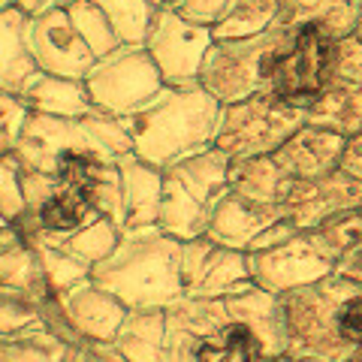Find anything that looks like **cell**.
<instances>
[{"mask_svg":"<svg viewBox=\"0 0 362 362\" xmlns=\"http://www.w3.org/2000/svg\"><path fill=\"white\" fill-rule=\"evenodd\" d=\"M290 350L275 293L251 287L230 299H178L166 308L163 362H266Z\"/></svg>","mask_w":362,"mask_h":362,"instance_id":"1","label":"cell"},{"mask_svg":"<svg viewBox=\"0 0 362 362\" xmlns=\"http://www.w3.org/2000/svg\"><path fill=\"white\" fill-rule=\"evenodd\" d=\"M16 154L28 169L52 173L85 187L103 163H118L124 154H133V136L127 118L100 109L85 118L30 115Z\"/></svg>","mask_w":362,"mask_h":362,"instance_id":"2","label":"cell"},{"mask_svg":"<svg viewBox=\"0 0 362 362\" xmlns=\"http://www.w3.org/2000/svg\"><path fill=\"white\" fill-rule=\"evenodd\" d=\"M223 103L202 85H166L145 109L127 118L133 154L157 169L187 160L218 139Z\"/></svg>","mask_w":362,"mask_h":362,"instance_id":"3","label":"cell"},{"mask_svg":"<svg viewBox=\"0 0 362 362\" xmlns=\"http://www.w3.org/2000/svg\"><path fill=\"white\" fill-rule=\"evenodd\" d=\"M181 247L185 242L160 226L124 230L118 247L90 272V281L127 308H169L185 299Z\"/></svg>","mask_w":362,"mask_h":362,"instance_id":"4","label":"cell"},{"mask_svg":"<svg viewBox=\"0 0 362 362\" xmlns=\"http://www.w3.org/2000/svg\"><path fill=\"white\" fill-rule=\"evenodd\" d=\"M230 166L233 157L218 145L166 166L157 226L181 242L206 235L214 209L230 190Z\"/></svg>","mask_w":362,"mask_h":362,"instance_id":"5","label":"cell"},{"mask_svg":"<svg viewBox=\"0 0 362 362\" xmlns=\"http://www.w3.org/2000/svg\"><path fill=\"white\" fill-rule=\"evenodd\" d=\"M356 290V281L332 272L329 278L314 281L308 287H296L281 293V308L290 335L287 356H314L326 362H341L354 354V347L344 341L338 311L344 299Z\"/></svg>","mask_w":362,"mask_h":362,"instance_id":"6","label":"cell"},{"mask_svg":"<svg viewBox=\"0 0 362 362\" xmlns=\"http://www.w3.org/2000/svg\"><path fill=\"white\" fill-rule=\"evenodd\" d=\"M290 28H269L259 37L247 40H214L202 61L199 85L209 90L223 106L239 103L254 94H266L272 82V70L281 58V52L293 40Z\"/></svg>","mask_w":362,"mask_h":362,"instance_id":"7","label":"cell"},{"mask_svg":"<svg viewBox=\"0 0 362 362\" xmlns=\"http://www.w3.org/2000/svg\"><path fill=\"white\" fill-rule=\"evenodd\" d=\"M25 214L13 223L18 235L30 245L54 247L70 233L82 230L90 221L103 218L90 202L88 190L52 173L25 166Z\"/></svg>","mask_w":362,"mask_h":362,"instance_id":"8","label":"cell"},{"mask_svg":"<svg viewBox=\"0 0 362 362\" xmlns=\"http://www.w3.org/2000/svg\"><path fill=\"white\" fill-rule=\"evenodd\" d=\"M305 124V109L287 103L275 94H254L239 103L223 106L218 139L214 145L230 154L233 160L242 157H269L284 145Z\"/></svg>","mask_w":362,"mask_h":362,"instance_id":"9","label":"cell"},{"mask_svg":"<svg viewBox=\"0 0 362 362\" xmlns=\"http://www.w3.org/2000/svg\"><path fill=\"white\" fill-rule=\"evenodd\" d=\"M85 85L94 106L118 118L136 115L166 88L145 45H121L106 58H100L85 76Z\"/></svg>","mask_w":362,"mask_h":362,"instance_id":"10","label":"cell"},{"mask_svg":"<svg viewBox=\"0 0 362 362\" xmlns=\"http://www.w3.org/2000/svg\"><path fill=\"white\" fill-rule=\"evenodd\" d=\"M127 311L130 308L118 296H112L109 290L88 278L45 302L40 308V320L66 344L78 347L88 341H112Z\"/></svg>","mask_w":362,"mask_h":362,"instance_id":"11","label":"cell"},{"mask_svg":"<svg viewBox=\"0 0 362 362\" xmlns=\"http://www.w3.org/2000/svg\"><path fill=\"white\" fill-rule=\"evenodd\" d=\"M211 42L214 33L209 25H197V21L178 16L173 6H157V16L142 45L148 49L166 85L187 88L199 85V70Z\"/></svg>","mask_w":362,"mask_h":362,"instance_id":"12","label":"cell"},{"mask_svg":"<svg viewBox=\"0 0 362 362\" xmlns=\"http://www.w3.org/2000/svg\"><path fill=\"white\" fill-rule=\"evenodd\" d=\"M332 54L335 40L317 28H299L272 70L269 94L287 103L308 106L332 82Z\"/></svg>","mask_w":362,"mask_h":362,"instance_id":"13","label":"cell"},{"mask_svg":"<svg viewBox=\"0 0 362 362\" xmlns=\"http://www.w3.org/2000/svg\"><path fill=\"white\" fill-rule=\"evenodd\" d=\"M181 275L187 299H230L254 284L247 254L211 242L209 235L190 239L181 247Z\"/></svg>","mask_w":362,"mask_h":362,"instance_id":"14","label":"cell"},{"mask_svg":"<svg viewBox=\"0 0 362 362\" xmlns=\"http://www.w3.org/2000/svg\"><path fill=\"white\" fill-rule=\"evenodd\" d=\"M247 266H251L254 284L275 296L296 287H308L335 272V263L311 242L308 233H293L284 242L251 251Z\"/></svg>","mask_w":362,"mask_h":362,"instance_id":"15","label":"cell"},{"mask_svg":"<svg viewBox=\"0 0 362 362\" xmlns=\"http://www.w3.org/2000/svg\"><path fill=\"white\" fill-rule=\"evenodd\" d=\"M293 233H302V230H296L278 206H263V202L245 199L239 194H233V190H226V197L218 202L206 230L211 242L235 247V251H245V254L269 247L275 242H284Z\"/></svg>","mask_w":362,"mask_h":362,"instance_id":"16","label":"cell"},{"mask_svg":"<svg viewBox=\"0 0 362 362\" xmlns=\"http://www.w3.org/2000/svg\"><path fill=\"white\" fill-rule=\"evenodd\" d=\"M28 45L42 73L85 78L97 64L94 52L76 30L66 9H45V13L28 16Z\"/></svg>","mask_w":362,"mask_h":362,"instance_id":"17","label":"cell"},{"mask_svg":"<svg viewBox=\"0 0 362 362\" xmlns=\"http://www.w3.org/2000/svg\"><path fill=\"white\" fill-rule=\"evenodd\" d=\"M359 206H362V185L354 175H347L344 169H335V173L323 178L293 181L284 202H281V211L296 230L305 233L338 211Z\"/></svg>","mask_w":362,"mask_h":362,"instance_id":"18","label":"cell"},{"mask_svg":"<svg viewBox=\"0 0 362 362\" xmlns=\"http://www.w3.org/2000/svg\"><path fill=\"white\" fill-rule=\"evenodd\" d=\"M0 293L28 302L33 308H42L49 299L58 296L40 247L21 239L13 223L0 230Z\"/></svg>","mask_w":362,"mask_h":362,"instance_id":"19","label":"cell"},{"mask_svg":"<svg viewBox=\"0 0 362 362\" xmlns=\"http://www.w3.org/2000/svg\"><path fill=\"white\" fill-rule=\"evenodd\" d=\"M344 145H347L344 136L314 127V124H302L272 157L293 181H311L329 175L341 166Z\"/></svg>","mask_w":362,"mask_h":362,"instance_id":"20","label":"cell"},{"mask_svg":"<svg viewBox=\"0 0 362 362\" xmlns=\"http://www.w3.org/2000/svg\"><path fill=\"white\" fill-rule=\"evenodd\" d=\"M121 169V211L124 230L157 226L163 199V169L145 163L136 154H124L118 160Z\"/></svg>","mask_w":362,"mask_h":362,"instance_id":"21","label":"cell"},{"mask_svg":"<svg viewBox=\"0 0 362 362\" xmlns=\"http://www.w3.org/2000/svg\"><path fill=\"white\" fill-rule=\"evenodd\" d=\"M21 100H25L30 115H52V118H85L97 109L85 78L54 76L42 70L21 90Z\"/></svg>","mask_w":362,"mask_h":362,"instance_id":"22","label":"cell"},{"mask_svg":"<svg viewBox=\"0 0 362 362\" xmlns=\"http://www.w3.org/2000/svg\"><path fill=\"white\" fill-rule=\"evenodd\" d=\"M362 9L354 0H278V18L275 25L299 30V28H317L326 37L341 40L356 30Z\"/></svg>","mask_w":362,"mask_h":362,"instance_id":"23","label":"cell"},{"mask_svg":"<svg viewBox=\"0 0 362 362\" xmlns=\"http://www.w3.org/2000/svg\"><path fill=\"white\" fill-rule=\"evenodd\" d=\"M37 73L40 66L28 45V13L9 6L0 13V90L21 97Z\"/></svg>","mask_w":362,"mask_h":362,"instance_id":"24","label":"cell"},{"mask_svg":"<svg viewBox=\"0 0 362 362\" xmlns=\"http://www.w3.org/2000/svg\"><path fill=\"white\" fill-rule=\"evenodd\" d=\"M112 341L127 362H163L166 308H130Z\"/></svg>","mask_w":362,"mask_h":362,"instance_id":"25","label":"cell"},{"mask_svg":"<svg viewBox=\"0 0 362 362\" xmlns=\"http://www.w3.org/2000/svg\"><path fill=\"white\" fill-rule=\"evenodd\" d=\"M293 178L275 163V157H242L230 166V190L245 199L263 202V206H278L284 202Z\"/></svg>","mask_w":362,"mask_h":362,"instance_id":"26","label":"cell"},{"mask_svg":"<svg viewBox=\"0 0 362 362\" xmlns=\"http://www.w3.org/2000/svg\"><path fill=\"white\" fill-rule=\"evenodd\" d=\"M305 124L354 139L362 133V88L332 85L305 106Z\"/></svg>","mask_w":362,"mask_h":362,"instance_id":"27","label":"cell"},{"mask_svg":"<svg viewBox=\"0 0 362 362\" xmlns=\"http://www.w3.org/2000/svg\"><path fill=\"white\" fill-rule=\"evenodd\" d=\"M121 235H124V230H121L115 221L97 218V221H90L88 226H82V230L70 233L66 239H61L54 247H58L61 254L70 257L76 266H82V269H88V272H94V269H97V266L103 263V259L118 247Z\"/></svg>","mask_w":362,"mask_h":362,"instance_id":"28","label":"cell"},{"mask_svg":"<svg viewBox=\"0 0 362 362\" xmlns=\"http://www.w3.org/2000/svg\"><path fill=\"white\" fill-rule=\"evenodd\" d=\"M278 0H230L211 25L214 40H247L275 28Z\"/></svg>","mask_w":362,"mask_h":362,"instance_id":"29","label":"cell"},{"mask_svg":"<svg viewBox=\"0 0 362 362\" xmlns=\"http://www.w3.org/2000/svg\"><path fill=\"white\" fill-rule=\"evenodd\" d=\"M73 344H66L45 326H30L0 344V362H66Z\"/></svg>","mask_w":362,"mask_h":362,"instance_id":"30","label":"cell"},{"mask_svg":"<svg viewBox=\"0 0 362 362\" xmlns=\"http://www.w3.org/2000/svg\"><path fill=\"white\" fill-rule=\"evenodd\" d=\"M305 233L311 235V242L320 247L338 269V263L362 242V206L338 211L332 218H326L323 223H317L314 230H305Z\"/></svg>","mask_w":362,"mask_h":362,"instance_id":"31","label":"cell"},{"mask_svg":"<svg viewBox=\"0 0 362 362\" xmlns=\"http://www.w3.org/2000/svg\"><path fill=\"white\" fill-rule=\"evenodd\" d=\"M66 13H70L76 30L82 33V40L88 42V49L94 52V58H106L115 49H121V37L118 30L112 28V21L106 18V13L100 9L97 0H73L70 6H64Z\"/></svg>","mask_w":362,"mask_h":362,"instance_id":"32","label":"cell"},{"mask_svg":"<svg viewBox=\"0 0 362 362\" xmlns=\"http://www.w3.org/2000/svg\"><path fill=\"white\" fill-rule=\"evenodd\" d=\"M100 9L118 30L124 45H142L148 37V28L157 16V6L151 0H97Z\"/></svg>","mask_w":362,"mask_h":362,"instance_id":"33","label":"cell"},{"mask_svg":"<svg viewBox=\"0 0 362 362\" xmlns=\"http://www.w3.org/2000/svg\"><path fill=\"white\" fill-rule=\"evenodd\" d=\"M25 163L16 151L0 154V218L16 223L25 214Z\"/></svg>","mask_w":362,"mask_h":362,"instance_id":"34","label":"cell"},{"mask_svg":"<svg viewBox=\"0 0 362 362\" xmlns=\"http://www.w3.org/2000/svg\"><path fill=\"white\" fill-rule=\"evenodd\" d=\"M332 85H354L362 88V42L356 33L335 40V54H332Z\"/></svg>","mask_w":362,"mask_h":362,"instance_id":"35","label":"cell"},{"mask_svg":"<svg viewBox=\"0 0 362 362\" xmlns=\"http://www.w3.org/2000/svg\"><path fill=\"white\" fill-rule=\"evenodd\" d=\"M28 118L30 112L25 106V100L0 90V154H9L18 148V139L25 133Z\"/></svg>","mask_w":362,"mask_h":362,"instance_id":"36","label":"cell"},{"mask_svg":"<svg viewBox=\"0 0 362 362\" xmlns=\"http://www.w3.org/2000/svg\"><path fill=\"white\" fill-rule=\"evenodd\" d=\"M40 323H42L40 308L0 293V344L9 341V338H16L18 332L30 329V326H40Z\"/></svg>","mask_w":362,"mask_h":362,"instance_id":"37","label":"cell"},{"mask_svg":"<svg viewBox=\"0 0 362 362\" xmlns=\"http://www.w3.org/2000/svg\"><path fill=\"white\" fill-rule=\"evenodd\" d=\"M226 4H230V0H169L166 6H173L178 16L197 21V25H209L211 28L214 21L221 18Z\"/></svg>","mask_w":362,"mask_h":362,"instance_id":"38","label":"cell"},{"mask_svg":"<svg viewBox=\"0 0 362 362\" xmlns=\"http://www.w3.org/2000/svg\"><path fill=\"white\" fill-rule=\"evenodd\" d=\"M338 169H344L347 175H354L362 185V133L354 136V139H347L344 154H341V166Z\"/></svg>","mask_w":362,"mask_h":362,"instance_id":"39","label":"cell"},{"mask_svg":"<svg viewBox=\"0 0 362 362\" xmlns=\"http://www.w3.org/2000/svg\"><path fill=\"white\" fill-rule=\"evenodd\" d=\"M338 275H344V278H350V281H356V284L362 287V242L350 251L341 263H338Z\"/></svg>","mask_w":362,"mask_h":362,"instance_id":"40","label":"cell"},{"mask_svg":"<svg viewBox=\"0 0 362 362\" xmlns=\"http://www.w3.org/2000/svg\"><path fill=\"white\" fill-rule=\"evenodd\" d=\"M73 0H16L18 9H25L28 16H37V13H45V9H64L70 6Z\"/></svg>","mask_w":362,"mask_h":362,"instance_id":"41","label":"cell"},{"mask_svg":"<svg viewBox=\"0 0 362 362\" xmlns=\"http://www.w3.org/2000/svg\"><path fill=\"white\" fill-rule=\"evenodd\" d=\"M66 362H97V359L90 356L88 344H78V347H73V350H70V359H66Z\"/></svg>","mask_w":362,"mask_h":362,"instance_id":"42","label":"cell"},{"mask_svg":"<svg viewBox=\"0 0 362 362\" xmlns=\"http://www.w3.org/2000/svg\"><path fill=\"white\" fill-rule=\"evenodd\" d=\"M284 362H326V359H314V356H284Z\"/></svg>","mask_w":362,"mask_h":362,"instance_id":"43","label":"cell"},{"mask_svg":"<svg viewBox=\"0 0 362 362\" xmlns=\"http://www.w3.org/2000/svg\"><path fill=\"white\" fill-rule=\"evenodd\" d=\"M341 362H362V350H354L347 359H341Z\"/></svg>","mask_w":362,"mask_h":362,"instance_id":"44","label":"cell"},{"mask_svg":"<svg viewBox=\"0 0 362 362\" xmlns=\"http://www.w3.org/2000/svg\"><path fill=\"white\" fill-rule=\"evenodd\" d=\"M354 33H356V40L362 42V13H359V21H356V30Z\"/></svg>","mask_w":362,"mask_h":362,"instance_id":"45","label":"cell"},{"mask_svg":"<svg viewBox=\"0 0 362 362\" xmlns=\"http://www.w3.org/2000/svg\"><path fill=\"white\" fill-rule=\"evenodd\" d=\"M9 6H16V0H0V13H4V9H9Z\"/></svg>","mask_w":362,"mask_h":362,"instance_id":"46","label":"cell"},{"mask_svg":"<svg viewBox=\"0 0 362 362\" xmlns=\"http://www.w3.org/2000/svg\"><path fill=\"white\" fill-rule=\"evenodd\" d=\"M151 4H154V6H166V4H169V0H151Z\"/></svg>","mask_w":362,"mask_h":362,"instance_id":"47","label":"cell"},{"mask_svg":"<svg viewBox=\"0 0 362 362\" xmlns=\"http://www.w3.org/2000/svg\"><path fill=\"white\" fill-rule=\"evenodd\" d=\"M266 362H284V356H281V359H266Z\"/></svg>","mask_w":362,"mask_h":362,"instance_id":"48","label":"cell"},{"mask_svg":"<svg viewBox=\"0 0 362 362\" xmlns=\"http://www.w3.org/2000/svg\"><path fill=\"white\" fill-rule=\"evenodd\" d=\"M4 226H6V221H4V218H0V230H4Z\"/></svg>","mask_w":362,"mask_h":362,"instance_id":"49","label":"cell"},{"mask_svg":"<svg viewBox=\"0 0 362 362\" xmlns=\"http://www.w3.org/2000/svg\"><path fill=\"white\" fill-rule=\"evenodd\" d=\"M354 4H356V6H359V9H362V0H354Z\"/></svg>","mask_w":362,"mask_h":362,"instance_id":"50","label":"cell"}]
</instances>
